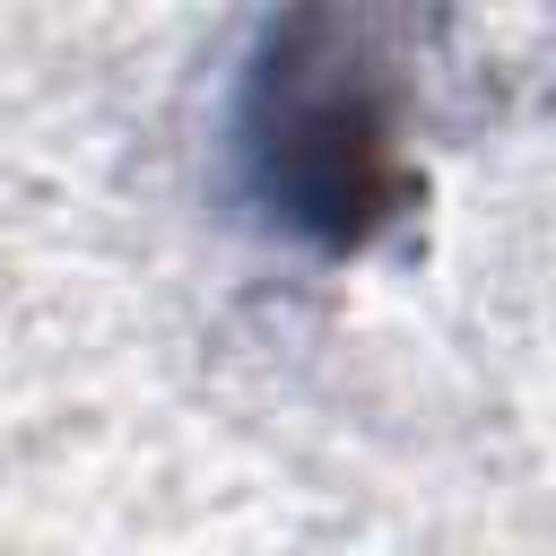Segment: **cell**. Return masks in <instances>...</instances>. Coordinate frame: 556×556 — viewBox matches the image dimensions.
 I'll return each mask as SVG.
<instances>
[{"label": "cell", "instance_id": "6da1fadb", "mask_svg": "<svg viewBox=\"0 0 556 556\" xmlns=\"http://www.w3.org/2000/svg\"><path fill=\"white\" fill-rule=\"evenodd\" d=\"M313 43L321 52H304L295 26L269 35V61L252 78V148L269 200L295 226L348 243L382 208V96L365 87V61L339 26L313 17Z\"/></svg>", "mask_w": 556, "mask_h": 556}]
</instances>
